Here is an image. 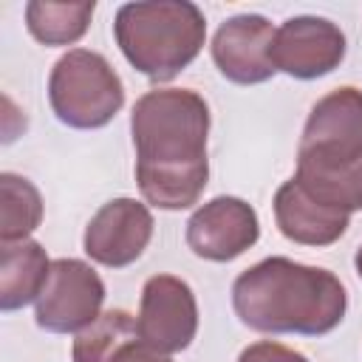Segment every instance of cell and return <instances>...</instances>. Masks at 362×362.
<instances>
[{
	"label": "cell",
	"mask_w": 362,
	"mask_h": 362,
	"mask_svg": "<svg viewBox=\"0 0 362 362\" xmlns=\"http://www.w3.org/2000/svg\"><path fill=\"white\" fill-rule=\"evenodd\" d=\"M136 328L141 339L161 354L184 351L198 331V305L192 288L173 274L150 277L141 288Z\"/></svg>",
	"instance_id": "52a82bcc"
},
{
	"label": "cell",
	"mask_w": 362,
	"mask_h": 362,
	"mask_svg": "<svg viewBox=\"0 0 362 362\" xmlns=\"http://www.w3.org/2000/svg\"><path fill=\"white\" fill-rule=\"evenodd\" d=\"M257 235V212L232 195L212 198L187 221V246L198 257L215 263L235 260L249 246H255Z\"/></svg>",
	"instance_id": "9c48e42d"
},
{
	"label": "cell",
	"mask_w": 362,
	"mask_h": 362,
	"mask_svg": "<svg viewBox=\"0 0 362 362\" xmlns=\"http://www.w3.org/2000/svg\"><path fill=\"white\" fill-rule=\"evenodd\" d=\"M96 3H48V0H31L25 6V23L34 40L45 45H68L76 42L90 17Z\"/></svg>",
	"instance_id": "9a60e30c"
},
{
	"label": "cell",
	"mask_w": 362,
	"mask_h": 362,
	"mask_svg": "<svg viewBox=\"0 0 362 362\" xmlns=\"http://www.w3.org/2000/svg\"><path fill=\"white\" fill-rule=\"evenodd\" d=\"M297 187L325 209L356 212L362 209V161L342 173H297Z\"/></svg>",
	"instance_id": "e0dca14e"
},
{
	"label": "cell",
	"mask_w": 362,
	"mask_h": 362,
	"mask_svg": "<svg viewBox=\"0 0 362 362\" xmlns=\"http://www.w3.org/2000/svg\"><path fill=\"white\" fill-rule=\"evenodd\" d=\"M362 161V90L337 88L322 96L303 127L297 173H342Z\"/></svg>",
	"instance_id": "5b68a950"
},
{
	"label": "cell",
	"mask_w": 362,
	"mask_h": 362,
	"mask_svg": "<svg viewBox=\"0 0 362 362\" xmlns=\"http://www.w3.org/2000/svg\"><path fill=\"white\" fill-rule=\"evenodd\" d=\"M105 286L99 274L74 257L51 263L48 283L37 297V325L51 334H74L93 325L102 314Z\"/></svg>",
	"instance_id": "8992f818"
},
{
	"label": "cell",
	"mask_w": 362,
	"mask_h": 362,
	"mask_svg": "<svg viewBox=\"0 0 362 362\" xmlns=\"http://www.w3.org/2000/svg\"><path fill=\"white\" fill-rule=\"evenodd\" d=\"M354 263H356V274H359V280H362V246L356 249V257H354Z\"/></svg>",
	"instance_id": "d6986e66"
},
{
	"label": "cell",
	"mask_w": 362,
	"mask_h": 362,
	"mask_svg": "<svg viewBox=\"0 0 362 362\" xmlns=\"http://www.w3.org/2000/svg\"><path fill=\"white\" fill-rule=\"evenodd\" d=\"M116 42L127 62L153 82H167L201 51L206 20L195 3H127L116 11Z\"/></svg>",
	"instance_id": "3957f363"
},
{
	"label": "cell",
	"mask_w": 362,
	"mask_h": 362,
	"mask_svg": "<svg viewBox=\"0 0 362 362\" xmlns=\"http://www.w3.org/2000/svg\"><path fill=\"white\" fill-rule=\"evenodd\" d=\"M238 362H308V359L280 342H255L240 351Z\"/></svg>",
	"instance_id": "ac0fdd59"
},
{
	"label": "cell",
	"mask_w": 362,
	"mask_h": 362,
	"mask_svg": "<svg viewBox=\"0 0 362 362\" xmlns=\"http://www.w3.org/2000/svg\"><path fill=\"white\" fill-rule=\"evenodd\" d=\"M272 65L294 79L331 74L345 57V34L325 17H291L272 40Z\"/></svg>",
	"instance_id": "ba28073f"
},
{
	"label": "cell",
	"mask_w": 362,
	"mask_h": 362,
	"mask_svg": "<svg viewBox=\"0 0 362 362\" xmlns=\"http://www.w3.org/2000/svg\"><path fill=\"white\" fill-rule=\"evenodd\" d=\"M274 28L260 14H238L226 20L212 40V59L218 71L238 85H257L274 74L272 65Z\"/></svg>",
	"instance_id": "8fae6325"
},
{
	"label": "cell",
	"mask_w": 362,
	"mask_h": 362,
	"mask_svg": "<svg viewBox=\"0 0 362 362\" xmlns=\"http://www.w3.org/2000/svg\"><path fill=\"white\" fill-rule=\"evenodd\" d=\"M153 238V215L133 198L107 201L85 226V252L90 260L122 269L130 266L147 249Z\"/></svg>",
	"instance_id": "30bf717a"
},
{
	"label": "cell",
	"mask_w": 362,
	"mask_h": 362,
	"mask_svg": "<svg viewBox=\"0 0 362 362\" xmlns=\"http://www.w3.org/2000/svg\"><path fill=\"white\" fill-rule=\"evenodd\" d=\"M51 263L34 240H11L0 246V308L14 311L37 300L48 283Z\"/></svg>",
	"instance_id": "5bb4252c"
},
{
	"label": "cell",
	"mask_w": 362,
	"mask_h": 362,
	"mask_svg": "<svg viewBox=\"0 0 362 362\" xmlns=\"http://www.w3.org/2000/svg\"><path fill=\"white\" fill-rule=\"evenodd\" d=\"M40 218H42V201H40L37 187L28 178L3 173L0 175V238L3 243L25 240V235L40 226Z\"/></svg>",
	"instance_id": "2e32d148"
},
{
	"label": "cell",
	"mask_w": 362,
	"mask_h": 362,
	"mask_svg": "<svg viewBox=\"0 0 362 362\" xmlns=\"http://www.w3.org/2000/svg\"><path fill=\"white\" fill-rule=\"evenodd\" d=\"M274 218L280 232L303 246H328L339 240L348 229V215L334 212L311 201L297 181H286L274 195Z\"/></svg>",
	"instance_id": "4fadbf2b"
},
{
	"label": "cell",
	"mask_w": 362,
	"mask_h": 362,
	"mask_svg": "<svg viewBox=\"0 0 362 362\" xmlns=\"http://www.w3.org/2000/svg\"><path fill=\"white\" fill-rule=\"evenodd\" d=\"M48 102L62 124L93 130L119 113L124 90L102 54L76 48L57 59L48 79Z\"/></svg>",
	"instance_id": "277c9868"
},
{
	"label": "cell",
	"mask_w": 362,
	"mask_h": 362,
	"mask_svg": "<svg viewBox=\"0 0 362 362\" xmlns=\"http://www.w3.org/2000/svg\"><path fill=\"white\" fill-rule=\"evenodd\" d=\"M74 362H173L167 354L147 345L136 320L122 311H105L93 325L74 339Z\"/></svg>",
	"instance_id": "7c38bea8"
},
{
	"label": "cell",
	"mask_w": 362,
	"mask_h": 362,
	"mask_svg": "<svg viewBox=\"0 0 362 362\" xmlns=\"http://www.w3.org/2000/svg\"><path fill=\"white\" fill-rule=\"evenodd\" d=\"M136 181L158 209L192 206L209 178V107L195 90H150L133 105Z\"/></svg>",
	"instance_id": "6da1fadb"
},
{
	"label": "cell",
	"mask_w": 362,
	"mask_h": 362,
	"mask_svg": "<svg viewBox=\"0 0 362 362\" xmlns=\"http://www.w3.org/2000/svg\"><path fill=\"white\" fill-rule=\"evenodd\" d=\"M345 286L317 266L288 257H266L238 274L232 308L243 325L260 334L320 337L345 317Z\"/></svg>",
	"instance_id": "7a4b0ae2"
}]
</instances>
